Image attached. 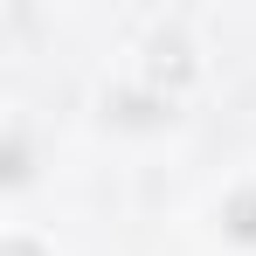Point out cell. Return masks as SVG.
<instances>
[{
    "mask_svg": "<svg viewBox=\"0 0 256 256\" xmlns=\"http://www.w3.org/2000/svg\"><path fill=\"white\" fill-rule=\"evenodd\" d=\"M21 173H28V146H21V138H7V180H21Z\"/></svg>",
    "mask_w": 256,
    "mask_h": 256,
    "instance_id": "4",
    "label": "cell"
},
{
    "mask_svg": "<svg viewBox=\"0 0 256 256\" xmlns=\"http://www.w3.org/2000/svg\"><path fill=\"white\" fill-rule=\"evenodd\" d=\"M111 111H118L125 125H152V118L166 111V97H138V90H111Z\"/></svg>",
    "mask_w": 256,
    "mask_h": 256,
    "instance_id": "3",
    "label": "cell"
},
{
    "mask_svg": "<svg viewBox=\"0 0 256 256\" xmlns=\"http://www.w3.org/2000/svg\"><path fill=\"white\" fill-rule=\"evenodd\" d=\"M146 70H152V84L180 90L187 76H194V48H187V35H180V28H160V35H152V62H146Z\"/></svg>",
    "mask_w": 256,
    "mask_h": 256,
    "instance_id": "1",
    "label": "cell"
},
{
    "mask_svg": "<svg viewBox=\"0 0 256 256\" xmlns=\"http://www.w3.org/2000/svg\"><path fill=\"white\" fill-rule=\"evenodd\" d=\"M0 256H42V250H35V242H21V236H14V242H7V250H0Z\"/></svg>",
    "mask_w": 256,
    "mask_h": 256,
    "instance_id": "5",
    "label": "cell"
},
{
    "mask_svg": "<svg viewBox=\"0 0 256 256\" xmlns=\"http://www.w3.org/2000/svg\"><path fill=\"white\" fill-rule=\"evenodd\" d=\"M222 228H228L236 242H256V187H236V194H228V208H222Z\"/></svg>",
    "mask_w": 256,
    "mask_h": 256,
    "instance_id": "2",
    "label": "cell"
}]
</instances>
